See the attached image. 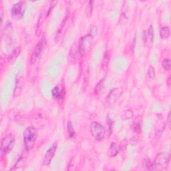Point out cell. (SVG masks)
<instances>
[{
    "label": "cell",
    "mask_w": 171,
    "mask_h": 171,
    "mask_svg": "<svg viewBox=\"0 0 171 171\" xmlns=\"http://www.w3.org/2000/svg\"><path fill=\"white\" fill-rule=\"evenodd\" d=\"M37 138V130L33 126H29L23 132V142L26 150L31 149L34 146Z\"/></svg>",
    "instance_id": "1"
},
{
    "label": "cell",
    "mask_w": 171,
    "mask_h": 171,
    "mask_svg": "<svg viewBox=\"0 0 171 171\" xmlns=\"http://www.w3.org/2000/svg\"><path fill=\"white\" fill-rule=\"evenodd\" d=\"M170 156L167 153L158 154L154 160V164H152L151 170H162L167 167L168 162H169Z\"/></svg>",
    "instance_id": "2"
},
{
    "label": "cell",
    "mask_w": 171,
    "mask_h": 171,
    "mask_svg": "<svg viewBox=\"0 0 171 171\" xmlns=\"http://www.w3.org/2000/svg\"><path fill=\"white\" fill-rule=\"evenodd\" d=\"M15 143V137L12 134H8L2 138L1 142V155L5 156L12 151Z\"/></svg>",
    "instance_id": "3"
},
{
    "label": "cell",
    "mask_w": 171,
    "mask_h": 171,
    "mask_svg": "<svg viewBox=\"0 0 171 171\" xmlns=\"http://www.w3.org/2000/svg\"><path fill=\"white\" fill-rule=\"evenodd\" d=\"M90 132L92 135L96 140H103L106 135V130L104 126L97 122H93L91 124Z\"/></svg>",
    "instance_id": "4"
},
{
    "label": "cell",
    "mask_w": 171,
    "mask_h": 171,
    "mask_svg": "<svg viewBox=\"0 0 171 171\" xmlns=\"http://www.w3.org/2000/svg\"><path fill=\"white\" fill-rule=\"evenodd\" d=\"M46 44V38H43L36 46L32 52V54H31V58H30L31 64L33 65L38 62V60L39 59V57H40L41 56L42 52H43L44 48H45Z\"/></svg>",
    "instance_id": "5"
},
{
    "label": "cell",
    "mask_w": 171,
    "mask_h": 171,
    "mask_svg": "<svg viewBox=\"0 0 171 171\" xmlns=\"http://www.w3.org/2000/svg\"><path fill=\"white\" fill-rule=\"evenodd\" d=\"M122 90L121 88H114L110 92L108 95L105 98V102L108 106L112 107L116 103V102L122 94Z\"/></svg>",
    "instance_id": "6"
},
{
    "label": "cell",
    "mask_w": 171,
    "mask_h": 171,
    "mask_svg": "<svg viewBox=\"0 0 171 171\" xmlns=\"http://www.w3.org/2000/svg\"><path fill=\"white\" fill-rule=\"evenodd\" d=\"M25 6L26 2L24 1H21L15 4L11 9L12 17L15 20H20L22 18L25 12Z\"/></svg>",
    "instance_id": "7"
},
{
    "label": "cell",
    "mask_w": 171,
    "mask_h": 171,
    "mask_svg": "<svg viewBox=\"0 0 171 171\" xmlns=\"http://www.w3.org/2000/svg\"><path fill=\"white\" fill-rule=\"evenodd\" d=\"M56 147H57V143H54L50 146V148L47 151L44 160V163L45 165H48L49 164H50V162H52V160L54 156L55 152H56Z\"/></svg>",
    "instance_id": "8"
},
{
    "label": "cell",
    "mask_w": 171,
    "mask_h": 171,
    "mask_svg": "<svg viewBox=\"0 0 171 171\" xmlns=\"http://www.w3.org/2000/svg\"><path fill=\"white\" fill-rule=\"evenodd\" d=\"M93 37L92 35H88L82 37L80 40V46H79V49H80V53L82 54L86 50V48H88L92 40Z\"/></svg>",
    "instance_id": "9"
},
{
    "label": "cell",
    "mask_w": 171,
    "mask_h": 171,
    "mask_svg": "<svg viewBox=\"0 0 171 171\" xmlns=\"http://www.w3.org/2000/svg\"><path fill=\"white\" fill-rule=\"evenodd\" d=\"M153 38H154V31L153 28H152V26L151 25L148 28V31H147V33L145 37L146 43L148 44H152V41H153Z\"/></svg>",
    "instance_id": "10"
},
{
    "label": "cell",
    "mask_w": 171,
    "mask_h": 171,
    "mask_svg": "<svg viewBox=\"0 0 171 171\" xmlns=\"http://www.w3.org/2000/svg\"><path fill=\"white\" fill-rule=\"evenodd\" d=\"M170 28L167 27V26H165V27H163L160 30V36L162 39H167L168 37L170 36Z\"/></svg>",
    "instance_id": "11"
},
{
    "label": "cell",
    "mask_w": 171,
    "mask_h": 171,
    "mask_svg": "<svg viewBox=\"0 0 171 171\" xmlns=\"http://www.w3.org/2000/svg\"><path fill=\"white\" fill-rule=\"evenodd\" d=\"M120 148L118 144L115 143H112L110 146V154L111 156H115L119 151Z\"/></svg>",
    "instance_id": "12"
},
{
    "label": "cell",
    "mask_w": 171,
    "mask_h": 171,
    "mask_svg": "<svg viewBox=\"0 0 171 171\" xmlns=\"http://www.w3.org/2000/svg\"><path fill=\"white\" fill-rule=\"evenodd\" d=\"M52 94L54 98L59 99L60 98V97L62 96V90L61 88L56 86V87H55L53 90H52Z\"/></svg>",
    "instance_id": "13"
},
{
    "label": "cell",
    "mask_w": 171,
    "mask_h": 171,
    "mask_svg": "<svg viewBox=\"0 0 171 171\" xmlns=\"http://www.w3.org/2000/svg\"><path fill=\"white\" fill-rule=\"evenodd\" d=\"M67 128H68V135H69V136L70 138H73L75 136V132H74V130H73V127L72 124V123H71V122H70V121H68V122Z\"/></svg>",
    "instance_id": "14"
},
{
    "label": "cell",
    "mask_w": 171,
    "mask_h": 171,
    "mask_svg": "<svg viewBox=\"0 0 171 171\" xmlns=\"http://www.w3.org/2000/svg\"><path fill=\"white\" fill-rule=\"evenodd\" d=\"M162 68H164L165 70H169L170 68V61L169 59L168 58H165L164 60L162 61Z\"/></svg>",
    "instance_id": "15"
},
{
    "label": "cell",
    "mask_w": 171,
    "mask_h": 171,
    "mask_svg": "<svg viewBox=\"0 0 171 171\" xmlns=\"http://www.w3.org/2000/svg\"><path fill=\"white\" fill-rule=\"evenodd\" d=\"M104 80H102L100 82L97 84L96 87L95 88V94H98L102 90V88H103L104 86Z\"/></svg>",
    "instance_id": "16"
},
{
    "label": "cell",
    "mask_w": 171,
    "mask_h": 171,
    "mask_svg": "<svg viewBox=\"0 0 171 171\" xmlns=\"http://www.w3.org/2000/svg\"><path fill=\"white\" fill-rule=\"evenodd\" d=\"M25 161V158H24L23 156H21L20 158V159L17 160L16 164L15 165V168H20L21 167H22V166L24 164Z\"/></svg>",
    "instance_id": "17"
},
{
    "label": "cell",
    "mask_w": 171,
    "mask_h": 171,
    "mask_svg": "<svg viewBox=\"0 0 171 171\" xmlns=\"http://www.w3.org/2000/svg\"><path fill=\"white\" fill-rule=\"evenodd\" d=\"M148 75L149 78H151V79H153L155 77V71H154V68L152 66L149 67Z\"/></svg>",
    "instance_id": "18"
},
{
    "label": "cell",
    "mask_w": 171,
    "mask_h": 171,
    "mask_svg": "<svg viewBox=\"0 0 171 171\" xmlns=\"http://www.w3.org/2000/svg\"><path fill=\"white\" fill-rule=\"evenodd\" d=\"M134 130L137 134H140L141 132V126L139 123L135 122L134 124Z\"/></svg>",
    "instance_id": "19"
},
{
    "label": "cell",
    "mask_w": 171,
    "mask_h": 171,
    "mask_svg": "<svg viewBox=\"0 0 171 171\" xmlns=\"http://www.w3.org/2000/svg\"><path fill=\"white\" fill-rule=\"evenodd\" d=\"M143 166L144 167L146 168L147 169L151 170L152 164H151V161H150L149 159H144L143 161Z\"/></svg>",
    "instance_id": "20"
},
{
    "label": "cell",
    "mask_w": 171,
    "mask_h": 171,
    "mask_svg": "<svg viewBox=\"0 0 171 171\" xmlns=\"http://www.w3.org/2000/svg\"><path fill=\"white\" fill-rule=\"evenodd\" d=\"M170 113H169L168 114V124L170 125Z\"/></svg>",
    "instance_id": "21"
}]
</instances>
